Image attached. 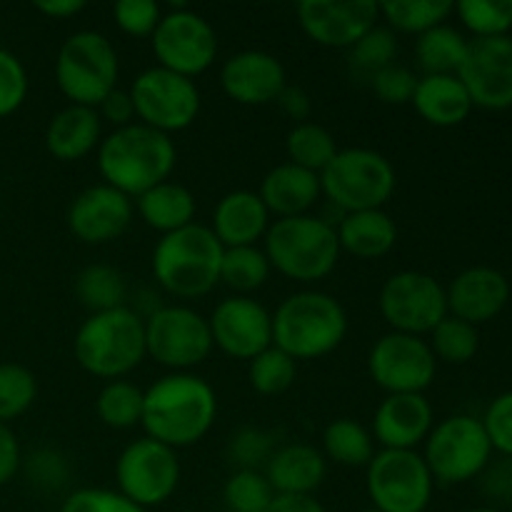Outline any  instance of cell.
Here are the masks:
<instances>
[{
    "label": "cell",
    "instance_id": "9c48e42d",
    "mask_svg": "<svg viewBox=\"0 0 512 512\" xmlns=\"http://www.w3.org/2000/svg\"><path fill=\"white\" fill-rule=\"evenodd\" d=\"M493 445L483 423L470 415H453L430 430L425 438V465L433 480L443 485H460L480 478L490 465Z\"/></svg>",
    "mask_w": 512,
    "mask_h": 512
},
{
    "label": "cell",
    "instance_id": "f35d334b",
    "mask_svg": "<svg viewBox=\"0 0 512 512\" xmlns=\"http://www.w3.org/2000/svg\"><path fill=\"white\" fill-rule=\"evenodd\" d=\"M430 350H433L435 360H445L450 365L470 363L480 350L478 328L465 323V320L448 315L430 333Z\"/></svg>",
    "mask_w": 512,
    "mask_h": 512
},
{
    "label": "cell",
    "instance_id": "277c9868",
    "mask_svg": "<svg viewBox=\"0 0 512 512\" xmlns=\"http://www.w3.org/2000/svg\"><path fill=\"white\" fill-rule=\"evenodd\" d=\"M73 353L85 373L103 380H120L148 355L145 320L128 305L93 313L75 333Z\"/></svg>",
    "mask_w": 512,
    "mask_h": 512
},
{
    "label": "cell",
    "instance_id": "d4e9b609",
    "mask_svg": "<svg viewBox=\"0 0 512 512\" xmlns=\"http://www.w3.org/2000/svg\"><path fill=\"white\" fill-rule=\"evenodd\" d=\"M328 465L320 450L305 443H290L275 450L265 465V478L275 495H313L323 485Z\"/></svg>",
    "mask_w": 512,
    "mask_h": 512
},
{
    "label": "cell",
    "instance_id": "5bb4252c",
    "mask_svg": "<svg viewBox=\"0 0 512 512\" xmlns=\"http://www.w3.org/2000/svg\"><path fill=\"white\" fill-rule=\"evenodd\" d=\"M135 118L158 133H180L200 113V90L190 78L165 68H148L130 88Z\"/></svg>",
    "mask_w": 512,
    "mask_h": 512
},
{
    "label": "cell",
    "instance_id": "30bf717a",
    "mask_svg": "<svg viewBox=\"0 0 512 512\" xmlns=\"http://www.w3.org/2000/svg\"><path fill=\"white\" fill-rule=\"evenodd\" d=\"M365 488L380 512H425L435 480L418 450H380L370 460Z\"/></svg>",
    "mask_w": 512,
    "mask_h": 512
},
{
    "label": "cell",
    "instance_id": "8992f818",
    "mask_svg": "<svg viewBox=\"0 0 512 512\" xmlns=\"http://www.w3.org/2000/svg\"><path fill=\"white\" fill-rule=\"evenodd\" d=\"M335 225L315 215L280 218L265 233V255L270 268L298 283H318L328 278L340 260Z\"/></svg>",
    "mask_w": 512,
    "mask_h": 512
},
{
    "label": "cell",
    "instance_id": "8fae6325",
    "mask_svg": "<svg viewBox=\"0 0 512 512\" xmlns=\"http://www.w3.org/2000/svg\"><path fill=\"white\" fill-rule=\"evenodd\" d=\"M115 480H118V493L130 503L143 510L158 508L168 503L178 490V453L148 435L133 440L115 463Z\"/></svg>",
    "mask_w": 512,
    "mask_h": 512
},
{
    "label": "cell",
    "instance_id": "5b68a950",
    "mask_svg": "<svg viewBox=\"0 0 512 512\" xmlns=\"http://www.w3.org/2000/svg\"><path fill=\"white\" fill-rule=\"evenodd\" d=\"M225 248L205 225L163 235L153 250V275L175 298H203L220 283Z\"/></svg>",
    "mask_w": 512,
    "mask_h": 512
},
{
    "label": "cell",
    "instance_id": "db71d44e",
    "mask_svg": "<svg viewBox=\"0 0 512 512\" xmlns=\"http://www.w3.org/2000/svg\"><path fill=\"white\" fill-rule=\"evenodd\" d=\"M485 493L495 500H512V458H503V463L485 468Z\"/></svg>",
    "mask_w": 512,
    "mask_h": 512
},
{
    "label": "cell",
    "instance_id": "8d00e7d4",
    "mask_svg": "<svg viewBox=\"0 0 512 512\" xmlns=\"http://www.w3.org/2000/svg\"><path fill=\"white\" fill-rule=\"evenodd\" d=\"M145 393L128 380H110L95 400L98 418L113 430H128L143 420Z\"/></svg>",
    "mask_w": 512,
    "mask_h": 512
},
{
    "label": "cell",
    "instance_id": "52a82bcc",
    "mask_svg": "<svg viewBox=\"0 0 512 512\" xmlns=\"http://www.w3.org/2000/svg\"><path fill=\"white\" fill-rule=\"evenodd\" d=\"M118 53L103 33H73L55 58V83L70 105L95 108L118 88Z\"/></svg>",
    "mask_w": 512,
    "mask_h": 512
},
{
    "label": "cell",
    "instance_id": "7c38bea8",
    "mask_svg": "<svg viewBox=\"0 0 512 512\" xmlns=\"http://www.w3.org/2000/svg\"><path fill=\"white\" fill-rule=\"evenodd\" d=\"M380 313L393 333L423 338L448 318V295L433 275L403 270L385 280L380 290Z\"/></svg>",
    "mask_w": 512,
    "mask_h": 512
},
{
    "label": "cell",
    "instance_id": "2e32d148",
    "mask_svg": "<svg viewBox=\"0 0 512 512\" xmlns=\"http://www.w3.org/2000/svg\"><path fill=\"white\" fill-rule=\"evenodd\" d=\"M370 378L388 395H423L433 385L438 360L428 340L418 335L388 333L373 345L368 358Z\"/></svg>",
    "mask_w": 512,
    "mask_h": 512
},
{
    "label": "cell",
    "instance_id": "4dcf8cb0",
    "mask_svg": "<svg viewBox=\"0 0 512 512\" xmlns=\"http://www.w3.org/2000/svg\"><path fill=\"white\" fill-rule=\"evenodd\" d=\"M465 53H468L465 35L445 23L418 35L415 43V58L425 75H458Z\"/></svg>",
    "mask_w": 512,
    "mask_h": 512
},
{
    "label": "cell",
    "instance_id": "484cf974",
    "mask_svg": "<svg viewBox=\"0 0 512 512\" xmlns=\"http://www.w3.org/2000/svg\"><path fill=\"white\" fill-rule=\"evenodd\" d=\"M258 195L268 213H275L280 220L308 215V210L318 203L323 190H320V175L298 168L293 163H283L275 165L265 175Z\"/></svg>",
    "mask_w": 512,
    "mask_h": 512
},
{
    "label": "cell",
    "instance_id": "ab89813d",
    "mask_svg": "<svg viewBox=\"0 0 512 512\" xmlns=\"http://www.w3.org/2000/svg\"><path fill=\"white\" fill-rule=\"evenodd\" d=\"M455 13L475 38H503L512 30V0H460Z\"/></svg>",
    "mask_w": 512,
    "mask_h": 512
},
{
    "label": "cell",
    "instance_id": "f546056e",
    "mask_svg": "<svg viewBox=\"0 0 512 512\" xmlns=\"http://www.w3.org/2000/svg\"><path fill=\"white\" fill-rule=\"evenodd\" d=\"M135 210L148 228L168 235L193 225L195 218V195L185 185L165 180L155 185L148 193L135 198Z\"/></svg>",
    "mask_w": 512,
    "mask_h": 512
},
{
    "label": "cell",
    "instance_id": "4316f807",
    "mask_svg": "<svg viewBox=\"0 0 512 512\" xmlns=\"http://www.w3.org/2000/svg\"><path fill=\"white\" fill-rule=\"evenodd\" d=\"M100 120L98 110L85 105H68L53 115L45 130V148L55 160L73 163L85 158L100 145Z\"/></svg>",
    "mask_w": 512,
    "mask_h": 512
},
{
    "label": "cell",
    "instance_id": "ac0fdd59",
    "mask_svg": "<svg viewBox=\"0 0 512 512\" xmlns=\"http://www.w3.org/2000/svg\"><path fill=\"white\" fill-rule=\"evenodd\" d=\"M295 13L303 33L323 48H353L380 18L373 0H303Z\"/></svg>",
    "mask_w": 512,
    "mask_h": 512
},
{
    "label": "cell",
    "instance_id": "836d02e7",
    "mask_svg": "<svg viewBox=\"0 0 512 512\" xmlns=\"http://www.w3.org/2000/svg\"><path fill=\"white\" fill-rule=\"evenodd\" d=\"M285 150H288L290 158L288 163L320 175L335 158L338 145H335L333 133L328 128L308 120V123H298L290 128L288 138H285Z\"/></svg>",
    "mask_w": 512,
    "mask_h": 512
},
{
    "label": "cell",
    "instance_id": "d6a6232c",
    "mask_svg": "<svg viewBox=\"0 0 512 512\" xmlns=\"http://www.w3.org/2000/svg\"><path fill=\"white\" fill-rule=\"evenodd\" d=\"M378 8L393 33L400 30V33L413 35H423L438 28L450 18V13H455V3L450 0H388V3H380Z\"/></svg>",
    "mask_w": 512,
    "mask_h": 512
},
{
    "label": "cell",
    "instance_id": "ee69618b",
    "mask_svg": "<svg viewBox=\"0 0 512 512\" xmlns=\"http://www.w3.org/2000/svg\"><path fill=\"white\" fill-rule=\"evenodd\" d=\"M275 435L258 428H243L230 440V460L240 465V470H258V465H268L270 455L275 453Z\"/></svg>",
    "mask_w": 512,
    "mask_h": 512
},
{
    "label": "cell",
    "instance_id": "6f0895ef",
    "mask_svg": "<svg viewBox=\"0 0 512 512\" xmlns=\"http://www.w3.org/2000/svg\"><path fill=\"white\" fill-rule=\"evenodd\" d=\"M85 5H88L85 0H38L35 10L53 20H68L73 15L83 13Z\"/></svg>",
    "mask_w": 512,
    "mask_h": 512
},
{
    "label": "cell",
    "instance_id": "7402d4cb",
    "mask_svg": "<svg viewBox=\"0 0 512 512\" xmlns=\"http://www.w3.org/2000/svg\"><path fill=\"white\" fill-rule=\"evenodd\" d=\"M448 313L470 325H483L498 318L510 300V283L495 268H468L450 283Z\"/></svg>",
    "mask_w": 512,
    "mask_h": 512
},
{
    "label": "cell",
    "instance_id": "bcb514c9",
    "mask_svg": "<svg viewBox=\"0 0 512 512\" xmlns=\"http://www.w3.org/2000/svg\"><path fill=\"white\" fill-rule=\"evenodd\" d=\"M28 95V73L10 50L0 48V118L13 115Z\"/></svg>",
    "mask_w": 512,
    "mask_h": 512
},
{
    "label": "cell",
    "instance_id": "74e56055",
    "mask_svg": "<svg viewBox=\"0 0 512 512\" xmlns=\"http://www.w3.org/2000/svg\"><path fill=\"white\" fill-rule=\"evenodd\" d=\"M395 55H398L395 33L383 25H375L350 48V70L360 80H373V75L395 63Z\"/></svg>",
    "mask_w": 512,
    "mask_h": 512
},
{
    "label": "cell",
    "instance_id": "f5cc1de1",
    "mask_svg": "<svg viewBox=\"0 0 512 512\" xmlns=\"http://www.w3.org/2000/svg\"><path fill=\"white\" fill-rule=\"evenodd\" d=\"M20 463H23V458H20L18 438H15V433L8 425L0 423V488L15 478Z\"/></svg>",
    "mask_w": 512,
    "mask_h": 512
},
{
    "label": "cell",
    "instance_id": "e0dca14e",
    "mask_svg": "<svg viewBox=\"0 0 512 512\" xmlns=\"http://www.w3.org/2000/svg\"><path fill=\"white\" fill-rule=\"evenodd\" d=\"M473 108H512V38H473L458 70Z\"/></svg>",
    "mask_w": 512,
    "mask_h": 512
},
{
    "label": "cell",
    "instance_id": "3957f363",
    "mask_svg": "<svg viewBox=\"0 0 512 512\" xmlns=\"http://www.w3.org/2000/svg\"><path fill=\"white\" fill-rule=\"evenodd\" d=\"M348 315L343 305L320 290H303L278 305L273 315V345L298 360H318L343 345Z\"/></svg>",
    "mask_w": 512,
    "mask_h": 512
},
{
    "label": "cell",
    "instance_id": "b9f144b4",
    "mask_svg": "<svg viewBox=\"0 0 512 512\" xmlns=\"http://www.w3.org/2000/svg\"><path fill=\"white\" fill-rule=\"evenodd\" d=\"M38 398V380L25 365H0V423L20 418Z\"/></svg>",
    "mask_w": 512,
    "mask_h": 512
},
{
    "label": "cell",
    "instance_id": "c3c4849f",
    "mask_svg": "<svg viewBox=\"0 0 512 512\" xmlns=\"http://www.w3.org/2000/svg\"><path fill=\"white\" fill-rule=\"evenodd\" d=\"M370 88H373V93L378 95L383 103L405 105V103H413L415 88H418V78H415V73L410 68L393 63L385 70H380L378 75H373Z\"/></svg>",
    "mask_w": 512,
    "mask_h": 512
},
{
    "label": "cell",
    "instance_id": "f1b7e54d",
    "mask_svg": "<svg viewBox=\"0 0 512 512\" xmlns=\"http://www.w3.org/2000/svg\"><path fill=\"white\" fill-rule=\"evenodd\" d=\"M340 250L355 255L360 260H378L388 255L398 243V228L395 220L385 210H360V213H345L338 228Z\"/></svg>",
    "mask_w": 512,
    "mask_h": 512
},
{
    "label": "cell",
    "instance_id": "681fc988",
    "mask_svg": "<svg viewBox=\"0 0 512 512\" xmlns=\"http://www.w3.org/2000/svg\"><path fill=\"white\" fill-rule=\"evenodd\" d=\"M493 450L512 458V393H503L488 405L485 418L480 420Z\"/></svg>",
    "mask_w": 512,
    "mask_h": 512
},
{
    "label": "cell",
    "instance_id": "816d5d0a",
    "mask_svg": "<svg viewBox=\"0 0 512 512\" xmlns=\"http://www.w3.org/2000/svg\"><path fill=\"white\" fill-rule=\"evenodd\" d=\"M100 110V118H105L108 123H113L115 128H125V125H133V118H135V108H133V98H130V93H125V90H118L115 88L113 93L108 95V98L103 100V103L98 105Z\"/></svg>",
    "mask_w": 512,
    "mask_h": 512
},
{
    "label": "cell",
    "instance_id": "60d3db41",
    "mask_svg": "<svg viewBox=\"0 0 512 512\" xmlns=\"http://www.w3.org/2000/svg\"><path fill=\"white\" fill-rule=\"evenodd\" d=\"M295 375H298V363L288 353L275 348V345L255 355L248 368L250 385L260 395L285 393L295 383Z\"/></svg>",
    "mask_w": 512,
    "mask_h": 512
},
{
    "label": "cell",
    "instance_id": "e575fe53",
    "mask_svg": "<svg viewBox=\"0 0 512 512\" xmlns=\"http://www.w3.org/2000/svg\"><path fill=\"white\" fill-rule=\"evenodd\" d=\"M75 295L90 313H105V310L123 308L128 288L120 270L110 265H88L75 278Z\"/></svg>",
    "mask_w": 512,
    "mask_h": 512
},
{
    "label": "cell",
    "instance_id": "6da1fadb",
    "mask_svg": "<svg viewBox=\"0 0 512 512\" xmlns=\"http://www.w3.org/2000/svg\"><path fill=\"white\" fill-rule=\"evenodd\" d=\"M215 415V390L198 375L173 373L145 390L140 425L148 438L178 450L203 440L213 428Z\"/></svg>",
    "mask_w": 512,
    "mask_h": 512
},
{
    "label": "cell",
    "instance_id": "680465c9",
    "mask_svg": "<svg viewBox=\"0 0 512 512\" xmlns=\"http://www.w3.org/2000/svg\"><path fill=\"white\" fill-rule=\"evenodd\" d=\"M468 512H503V510H498V508H473Z\"/></svg>",
    "mask_w": 512,
    "mask_h": 512
},
{
    "label": "cell",
    "instance_id": "603a6c76",
    "mask_svg": "<svg viewBox=\"0 0 512 512\" xmlns=\"http://www.w3.org/2000/svg\"><path fill=\"white\" fill-rule=\"evenodd\" d=\"M433 430L425 395H388L375 410L373 433L383 450H415Z\"/></svg>",
    "mask_w": 512,
    "mask_h": 512
},
{
    "label": "cell",
    "instance_id": "83f0119b",
    "mask_svg": "<svg viewBox=\"0 0 512 512\" xmlns=\"http://www.w3.org/2000/svg\"><path fill=\"white\" fill-rule=\"evenodd\" d=\"M413 105L425 123L435 128H455L473 110L468 90L458 75H423L418 78Z\"/></svg>",
    "mask_w": 512,
    "mask_h": 512
},
{
    "label": "cell",
    "instance_id": "d6986e66",
    "mask_svg": "<svg viewBox=\"0 0 512 512\" xmlns=\"http://www.w3.org/2000/svg\"><path fill=\"white\" fill-rule=\"evenodd\" d=\"M208 325L213 345L235 360H253L273 345V315L248 295L223 300Z\"/></svg>",
    "mask_w": 512,
    "mask_h": 512
},
{
    "label": "cell",
    "instance_id": "1f68e13d",
    "mask_svg": "<svg viewBox=\"0 0 512 512\" xmlns=\"http://www.w3.org/2000/svg\"><path fill=\"white\" fill-rule=\"evenodd\" d=\"M323 448L333 463L345 468H368L375 458V440L358 420L338 418L325 428Z\"/></svg>",
    "mask_w": 512,
    "mask_h": 512
},
{
    "label": "cell",
    "instance_id": "9a60e30c",
    "mask_svg": "<svg viewBox=\"0 0 512 512\" xmlns=\"http://www.w3.org/2000/svg\"><path fill=\"white\" fill-rule=\"evenodd\" d=\"M150 40H153L158 68L190 80L205 73L218 55V35L213 25L185 5L165 13Z\"/></svg>",
    "mask_w": 512,
    "mask_h": 512
},
{
    "label": "cell",
    "instance_id": "f907efd6",
    "mask_svg": "<svg viewBox=\"0 0 512 512\" xmlns=\"http://www.w3.org/2000/svg\"><path fill=\"white\" fill-rule=\"evenodd\" d=\"M28 478L40 490H58L68 483V465L55 450H38L28 458Z\"/></svg>",
    "mask_w": 512,
    "mask_h": 512
},
{
    "label": "cell",
    "instance_id": "44dd1931",
    "mask_svg": "<svg viewBox=\"0 0 512 512\" xmlns=\"http://www.w3.org/2000/svg\"><path fill=\"white\" fill-rule=\"evenodd\" d=\"M225 95L240 105H268L280 98L288 85L285 68L265 50H243L225 60L220 70Z\"/></svg>",
    "mask_w": 512,
    "mask_h": 512
},
{
    "label": "cell",
    "instance_id": "7a4b0ae2",
    "mask_svg": "<svg viewBox=\"0 0 512 512\" xmlns=\"http://www.w3.org/2000/svg\"><path fill=\"white\" fill-rule=\"evenodd\" d=\"M178 150L170 135L158 133L143 123L115 128L98 145V168L105 185L128 198L148 193L165 183L175 170Z\"/></svg>",
    "mask_w": 512,
    "mask_h": 512
},
{
    "label": "cell",
    "instance_id": "cb8c5ba5",
    "mask_svg": "<svg viewBox=\"0 0 512 512\" xmlns=\"http://www.w3.org/2000/svg\"><path fill=\"white\" fill-rule=\"evenodd\" d=\"M270 213L258 193L233 190L215 205L213 233L223 248H248L268 233Z\"/></svg>",
    "mask_w": 512,
    "mask_h": 512
},
{
    "label": "cell",
    "instance_id": "ba28073f",
    "mask_svg": "<svg viewBox=\"0 0 512 512\" xmlns=\"http://www.w3.org/2000/svg\"><path fill=\"white\" fill-rule=\"evenodd\" d=\"M395 170L385 155L370 148H345L335 153L320 173V190L340 213L383 210L395 193Z\"/></svg>",
    "mask_w": 512,
    "mask_h": 512
},
{
    "label": "cell",
    "instance_id": "11a10c76",
    "mask_svg": "<svg viewBox=\"0 0 512 512\" xmlns=\"http://www.w3.org/2000/svg\"><path fill=\"white\" fill-rule=\"evenodd\" d=\"M275 103H280L283 113L288 115V118H293L295 125L308 123L310 113H313V103H310V95L305 93L303 88H298V85H285V90L280 93V98L275 100Z\"/></svg>",
    "mask_w": 512,
    "mask_h": 512
},
{
    "label": "cell",
    "instance_id": "7dc6e473",
    "mask_svg": "<svg viewBox=\"0 0 512 512\" xmlns=\"http://www.w3.org/2000/svg\"><path fill=\"white\" fill-rule=\"evenodd\" d=\"M60 512H148L130 503L128 498L118 493V490L105 488H83L75 490L73 495L65 498L60 505Z\"/></svg>",
    "mask_w": 512,
    "mask_h": 512
},
{
    "label": "cell",
    "instance_id": "9f6ffc18",
    "mask_svg": "<svg viewBox=\"0 0 512 512\" xmlns=\"http://www.w3.org/2000/svg\"><path fill=\"white\" fill-rule=\"evenodd\" d=\"M265 512H328L313 495H275Z\"/></svg>",
    "mask_w": 512,
    "mask_h": 512
},
{
    "label": "cell",
    "instance_id": "d590c367",
    "mask_svg": "<svg viewBox=\"0 0 512 512\" xmlns=\"http://www.w3.org/2000/svg\"><path fill=\"white\" fill-rule=\"evenodd\" d=\"M270 260L265 250H258L255 245L248 248H225L223 263H220V280L230 290L240 295L255 293L270 278Z\"/></svg>",
    "mask_w": 512,
    "mask_h": 512
},
{
    "label": "cell",
    "instance_id": "ffe728a7",
    "mask_svg": "<svg viewBox=\"0 0 512 512\" xmlns=\"http://www.w3.org/2000/svg\"><path fill=\"white\" fill-rule=\"evenodd\" d=\"M133 200L110 185H93L75 195L68 208V228L80 243L105 245L128 230L133 220Z\"/></svg>",
    "mask_w": 512,
    "mask_h": 512
},
{
    "label": "cell",
    "instance_id": "4fadbf2b",
    "mask_svg": "<svg viewBox=\"0 0 512 512\" xmlns=\"http://www.w3.org/2000/svg\"><path fill=\"white\" fill-rule=\"evenodd\" d=\"M213 350L208 320L185 305L155 308L145 320V353L155 363L188 370L208 360Z\"/></svg>",
    "mask_w": 512,
    "mask_h": 512
},
{
    "label": "cell",
    "instance_id": "7bdbcfd3",
    "mask_svg": "<svg viewBox=\"0 0 512 512\" xmlns=\"http://www.w3.org/2000/svg\"><path fill=\"white\" fill-rule=\"evenodd\" d=\"M273 498L268 478L258 470H235L223 488V500L230 512H265Z\"/></svg>",
    "mask_w": 512,
    "mask_h": 512
},
{
    "label": "cell",
    "instance_id": "91938a15",
    "mask_svg": "<svg viewBox=\"0 0 512 512\" xmlns=\"http://www.w3.org/2000/svg\"><path fill=\"white\" fill-rule=\"evenodd\" d=\"M363 512H380V510H375V508H370V510H363Z\"/></svg>",
    "mask_w": 512,
    "mask_h": 512
},
{
    "label": "cell",
    "instance_id": "f6af8a7d",
    "mask_svg": "<svg viewBox=\"0 0 512 512\" xmlns=\"http://www.w3.org/2000/svg\"><path fill=\"white\" fill-rule=\"evenodd\" d=\"M113 18L115 25L130 38H150L163 13L155 0H120L113 8Z\"/></svg>",
    "mask_w": 512,
    "mask_h": 512
}]
</instances>
